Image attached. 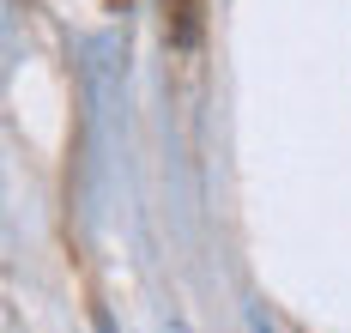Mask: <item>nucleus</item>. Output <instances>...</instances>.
<instances>
[{
	"instance_id": "nucleus-1",
	"label": "nucleus",
	"mask_w": 351,
	"mask_h": 333,
	"mask_svg": "<svg viewBox=\"0 0 351 333\" xmlns=\"http://www.w3.org/2000/svg\"><path fill=\"white\" fill-rule=\"evenodd\" d=\"M97 333H115V328H109V315H97Z\"/></svg>"
}]
</instances>
